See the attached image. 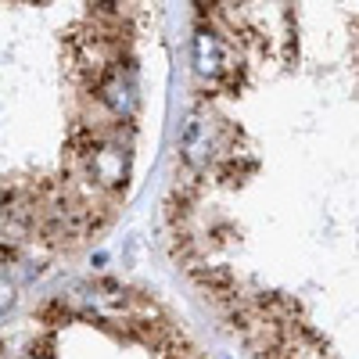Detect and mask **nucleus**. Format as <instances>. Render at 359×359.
<instances>
[{
    "label": "nucleus",
    "instance_id": "nucleus-1",
    "mask_svg": "<svg viewBox=\"0 0 359 359\" xmlns=\"http://www.w3.org/2000/svg\"><path fill=\"white\" fill-rule=\"evenodd\" d=\"M83 169L101 191H118L130 176V144L115 140V137H101L90 147Z\"/></svg>",
    "mask_w": 359,
    "mask_h": 359
},
{
    "label": "nucleus",
    "instance_id": "nucleus-2",
    "mask_svg": "<svg viewBox=\"0 0 359 359\" xmlns=\"http://www.w3.org/2000/svg\"><path fill=\"white\" fill-rule=\"evenodd\" d=\"M97 104L111 115V118H123L130 123L133 111H137V79H133V69L115 62L101 79H97Z\"/></svg>",
    "mask_w": 359,
    "mask_h": 359
},
{
    "label": "nucleus",
    "instance_id": "nucleus-3",
    "mask_svg": "<svg viewBox=\"0 0 359 359\" xmlns=\"http://www.w3.org/2000/svg\"><path fill=\"white\" fill-rule=\"evenodd\" d=\"M219 151V140H216V126L201 115H191L184 133H180V155H184V165L191 172H201L208 169V162L216 158Z\"/></svg>",
    "mask_w": 359,
    "mask_h": 359
},
{
    "label": "nucleus",
    "instance_id": "nucleus-4",
    "mask_svg": "<svg viewBox=\"0 0 359 359\" xmlns=\"http://www.w3.org/2000/svg\"><path fill=\"white\" fill-rule=\"evenodd\" d=\"M191 54H194V72H198L201 79H208V83H216V79L230 69L226 47H223V40L212 33V29H198Z\"/></svg>",
    "mask_w": 359,
    "mask_h": 359
},
{
    "label": "nucleus",
    "instance_id": "nucleus-5",
    "mask_svg": "<svg viewBox=\"0 0 359 359\" xmlns=\"http://www.w3.org/2000/svg\"><path fill=\"white\" fill-rule=\"evenodd\" d=\"M15 306V284L8 277H0V313Z\"/></svg>",
    "mask_w": 359,
    "mask_h": 359
}]
</instances>
